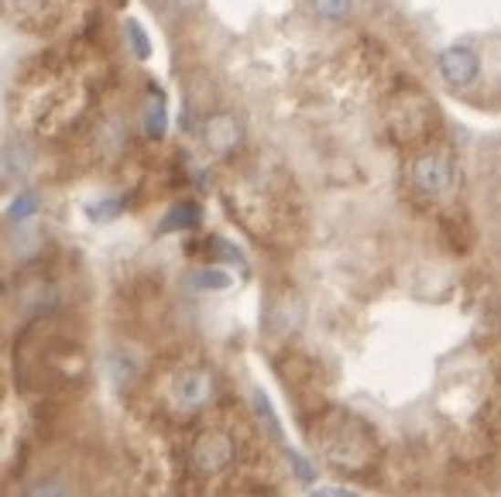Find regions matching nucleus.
<instances>
[{
    "label": "nucleus",
    "mask_w": 501,
    "mask_h": 497,
    "mask_svg": "<svg viewBox=\"0 0 501 497\" xmlns=\"http://www.w3.org/2000/svg\"><path fill=\"white\" fill-rule=\"evenodd\" d=\"M323 446H327V456L337 467L358 470L364 467V460L371 453V432L360 426L354 415H340L337 429H329Z\"/></svg>",
    "instance_id": "1"
},
{
    "label": "nucleus",
    "mask_w": 501,
    "mask_h": 497,
    "mask_svg": "<svg viewBox=\"0 0 501 497\" xmlns=\"http://www.w3.org/2000/svg\"><path fill=\"white\" fill-rule=\"evenodd\" d=\"M196 285H200V288H227L230 278L224 271H200V274H196Z\"/></svg>",
    "instance_id": "14"
},
{
    "label": "nucleus",
    "mask_w": 501,
    "mask_h": 497,
    "mask_svg": "<svg viewBox=\"0 0 501 497\" xmlns=\"http://www.w3.org/2000/svg\"><path fill=\"white\" fill-rule=\"evenodd\" d=\"M169 128V114H165V99L162 93H155V99L148 103V110H144V130H148V138H162Z\"/></svg>",
    "instance_id": "8"
},
{
    "label": "nucleus",
    "mask_w": 501,
    "mask_h": 497,
    "mask_svg": "<svg viewBox=\"0 0 501 497\" xmlns=\"http://www.w3.org/2000/svg\"><path fill=\"white\" fill-rule=\"evenodd\" d=\"M203 138H206V144L214 148L216 155H227V151H234L241 144V124L230 114H216L203 124Z\"/></svg>",
    "instance_id": "6"
},
{
    "label": "nucleus",
    "mask_w": 501,
    "mask_h": 497,
    "mask_svg": "<svg viewBox=\"0 0 501 497\" xmlns=\"http://www.w3.org/2000/svg\"><path fill=\"white\" fill-rule=\"evenodd\" d=\"M251 401H255V412H258V419L268 426V432H272L275 440H282V426H278V419H275V412H272V401L261 395V391H255Z\"/></svg>",
    "instance_id": "10"
},
{
    "label": "nucleus",
    "mask_w": 501,
    "mask_h": 497,
    "mask_svg": "<svg viewBox=\"0 0 501 497\" xmlns=\"http://www.w3.org/2000/svg\"><path fill=\"white\" fill-rule=\"evenodd\" d=\"M189 456H193V467L200 470V473L214 477V473H224V470L234 463V442H230L227 432H220V429H206V432L196 436Z\"/></svg>",
    "instance_id": "3"
},
{
    "label": "nucleus",
    "mask_w": 501,
    "mask_h": 497,
    "mask_svg": "<svg viewBox=\"0 0 501 497\" xmlns=\"http://www.w3.org/2000/svg\"><path fill=\"white\" fill-rule=\"evenodd\" d=\"M481 72V58L471 48H446L440 56V76L450 86H471Z\"/></svg>",
    "instance_id": "5"
},
{
    "label": "nucleus",
    "mask_w": 501,
    "mask_h": 497,
    "mask_svg": "<svg viewBox=\"0 0 501 497\" xmlns=\"http://www.w3.org/2000/svg\"><path fill=\"white\" fill-rule=\"evenodd\" d=\"M128 38H130V48H134V56L138 58H148L151 56V42L144 38V31L138 21H128Z\"/></svg>",
    "instance_id": "12"
},
{
    "label": "nucleus",
    "mask_w": 501,
    "mask_h": 497,
    "mask_svg": "<svg viewBox=\"0 0 501 497\" xmlns=\"http://www.w3.org/2000/svg\"><path fill=\"white\" fill-rule=\"evenodd\" d=\"M21 497H76V494H72V487L66 481H58V477H45V481L31 483Z\"/></svg>",
    "instance_id": "9"
},
{
    "label": "nucleus",
    "mask_w": 501,
    "mask_h": 497,
    "mask_svg": "<svg viewBox=\"0 0 501 497\" xmlns=\"http://www.w3.org/2000/svg\"><path fill=\"white\" fill-rule=\"evenodd\" d=\"M21 158H17V148L11 141L4 144V179H11V175H21Z\"/></svg>",
    "instance_id": "15"
},
{
    "label": "nucleus",
    "mask_w": 501,
    "mask_h": 497,
    "mask_svg": "<svg viewBox=\"0 0 501 497\" xmlns=\"http://www.w3.org/2000/svg\"><path fill=\"white\" fill-rule=\"evenodd\" d=\"M200 223V206L196 202H179L172 213L162 220V233H169V230H189Z\"/></svg>",
    "instance_id": "7"
},
{
    "label": "nucleus",
    "mask_w": 501,
    "mask_h": 497,
    "mask_svg": "<svg viewBox=\"0 0 501 497\" xmlns=\"http://www.w3.org/2000/svg\"><path fill=\"white\" fill-rule=\"evenodd\" d=\"M35 210H38V199H35V196H21L15 202V206L7 210V216H11L15 223H21V220H28V216L35 213Z\"/></svg>",
    "instance_id": "13"
},
{
    "label": "nucleus",
    "mask_w": 501,
    "mask_h": 497,
    "mask_svg": "<svg viewBox=\"0 0 501 497\" xmlns=\"http://www.w3.org/2000/svg\"><path fill=\"white\" fill-rule=\"evenodd\" d=\"M412 185L423 196L446 199L457 192L460 185V169L457 161L446 155V151H426L412 161Z\"/></svg>",
    "instance_id": "2"
},
{
    "label": "nucleus",
    "mask_w": 501,
    "mask_h": 497,
    "mask_svg": "<svg viewBox=\"0 0 501 497\" xmlns=\"http://www.w3.org/2000/svg\"><path fill=\"white\" fill-rule=\"evenodd\" d=\"M313 497H358V494H350L344 487H319V491H313Z\"/></svg>",
    "instance_id": "17"
},
{
    "label": "nucleus",
    "mask_w": 501,
    "mask_h": 497,
    "mask_svg": "<svg viewBox=\"0 0 501 497\" xmlns=\"http://www.w3.org/2000/svg\"><path fill=\"white\" fill-rule=\"evenodd\" d=\"M214 398V374L203 368L179 370L172 381V401L186 412H196L200 405H206Z\"/></svg>",
    "instance_id": "4"
},
{
    "label": "nucleus",
    "mask_w": 501,
    "mask_h": 497,
    "mask_svg": "<svg viewBox=\"0 0 501 497\" xmlns=\"http://www.w3.org/2000/svg\"><path fill=\"white\" fill-rule=\"evenodd\" d=\"M316 11L323 17H329V21H344V17H350V11H354V4L350 0H313Z\"/></svg>",
    "instance_id": "11"
},
{
    "label": "nucleus",
    "mask_w": 501,
    "mask_h": 497,
    "mask_svg": "<svg viewBox=\"0 0 501 497\" xmlns=\"http://www.w3.org/2000/svg\"><path fill=\"white\" fill-rule=\"evenodd\" d=\"M288 460H292V467H296V473H299V481H313V470H309V463L302 460L296 450H288Z\"/></svg>",
    "instance_id": "16"
}]
</instances>
